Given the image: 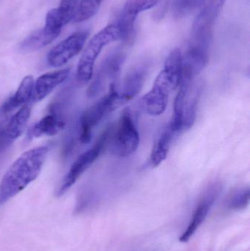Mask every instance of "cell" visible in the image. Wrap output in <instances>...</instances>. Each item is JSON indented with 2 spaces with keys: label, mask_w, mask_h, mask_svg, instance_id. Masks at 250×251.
<instances>
[{
  "label": "cell",
  "mask_w": 250,
  "mask_h": 251,
  "mask_svg": "<svg viewBox=\"0 0 250 251\" xmlns=\"http://www.w3.org/2000/svg\"><path fill=\"white\" fill-rule=\"evenodd\" d=\"M119 40L118 29L115 24L103 28L92 37L85 47L77 66V79L82 84L88 83L93 75L95 61L103 49Z\"/></svg>",
  "instance_id": "obj_3"
},
{
  "label": "cell",
  "mask_w": 250,
  "mask_h": 251,
  "mask_svg": "<svg viewBox=\"0 0 250 251\" xmlns=\"http://www.w3.org/2000/svg\"><path fill=\"white\" fill-rule=\"evenodd\" d=\"M62 18L57 8L47 13L44 27L34 31L21 43L19 50L23 53L32 52L51 44L61 33L63 26Z\"/></svg>",
  "instance_id": "obj_7"
},
{
  "label": "cell",
  "mask_w": 250,
  "mask_h": 251,
  "mask_svg": "<svg viewBox=\"0 0 250 251\" xmlns=\"http://www.w3.org/2000/svg\"><path fill=\"white\" fill-rule=\"evenodd\" d=\"M79 0H61L60 5L57 7L60 17L65 25L73 20L79 4Z\"/></svg>",
  "instance_id": "obj_24"
},
{
  "label": "cell",
  "mask_w": 250,
  "mask_h": 251,
  "mask_svg": "<svg viewBox=\"0 0 250 251\" xmlns=\"http://www.w3.org/2000/svg\"><path fill=\"white\" fill-rule=\"evenodd\" d=\"M48 151V146H38L26 151L13 162L0 183V206L38 178Z\"/></svg>",
  "instance_id": "obj_1"
},
{
  "label": "cell",
  "mask_w": 250,
  "mask_h": 251,
  "mask_svg": "<svg viewBox=\"0 0 250 251\" xmlns=\"http://www.w3.org/2000/svg\"><path fill=\"white\" fill-rule=\"evenodd\" d=\"M182 53L179 49L173 50L166 59L164 68L163 70L167 74L175 89H177L182 80Z\"/></svg>",
  "instance_id": "obj_20"
},
{
  "label": "cell",
  "mask_w": 250,
  "mask_h": 251,
  "mask_svg": "<svg viewBox=\"0 0 250 251\" xmlns=\"http://www.w3.org/2000/svg\"><path fill=\"white\" fill-rule=\"evenodd\" d=\"M63 107L62 100L53 102L48 109V114L29 128L28 137L38 138L44 136H54L63 131L66 125Z\"/></svg>",
  "instance_id": "obj_11"
},
{
  "label": "cell",
  "mask_w": 250,
  "mask_h": 251,
  "mask_svg": "<svg viewBox=\"0 0 250 251\" xmlns=\"http://www.w3.org/2000/svg\"><path fill=\"white\" fill-rule=\"evenodd\" d=\"M201 85L192 83L188 91L185 102L183 129H189L193 126L196 119L197 106L201 95Z\"/></svg>",
  "instance_id": "obj_19"
},
{
  "label": "cell",
  "mask_w": 250,
  "mask_h": 251,
  "mask_svg": "<svg viewBox=\"0 0 250 251\" xmlns=\"http://www.w3.org/2000/svg\"><path fill=\"white\" fill-rule=\"evenodd\" d=\"M88 32L78 31L51 49L47 54V63L51 67H61L82 51L88 40Z\"/></svg>",
  "instance_id": "obj_8"
},
{
  "label": "cell",
  "mask_w": 250,
  "mask_h": 251,
  "mask_svg": "<svg viewBox=\"0 0 250 251\" xmlns=\"http://www.w3.org/2000/svg\"><path fill=\"white\" fill-rule=\"evenodd\" d=\"M115 83L110 84L108 94L88 108L79 119V140L82 144L91 142L92 131L114 110L124 105Z\"/></svg>",
  "instance_id": "obj_2"
},
{
  "label": "cell",
  "mask_w": 250,
  "mask_h": 251,
  "mask_svg": "<svg viewBox=\"0 0 250 251\" xmlns=\"http://www.w3.org/2000/svg\"><path fill=\"white\" fill-rule=\"evenodd\" d=\"M222 189L223 186L220 182H214L208 186L197 205L189 225L181 236L179 241L186 243L195 234L208 216L211 207L221 193Z\"/></svg>",
  "instance_id": "obj_10"
},
{
  "label": "cell",
  "mask_w": 250,
  "mask_h": 251,
  "mask_svg": "<svg viewBox=\"0 0 250 251\" xmlns=\"http://www.w3.org/2000/svg\"><path fill=\"white\" fill-rule=\"evenodd\" d=\"M112 148L117 156L126 157L136 151L139 147V131L134 122L129 109L123 110L119 119L114 134L112 133Z\"/></svg>",
  "instance_id": "obj_6"
},
{
  "label": "cell",
  "mask_w": 250,
  "mask_h": 251,
  "mask_svg": "<svg viewBox=\"0 0 250 251\" xmlns=\"http://www.w3.org/2000/svg\"><path fill=\"white\" fill-rule=\"evenodd\" d=\"M205 0H174L173 13L176 18L185 17L196 10Z\"/></svg>",
  "instance_id": "obj_23"
},
{
  "label": "cell",
  "mask_w": 250,
  "mask_h": 251,
  "mask_svg": "<svg viewBox=\"0 0 250 251\" xmlns=\"http://www.w3.org/2000/svg\"><path fill=\"white\" fill-rule=\"evenodd\" d=\"M159 0H128L121 10L118 21L128 25H135L138 15L158 4Z\"/></svg>",
  "instance_id": "obj_18"
},
{
  "label": "cell",
  "mask_w": 250,
  "mask_h": 251,
  "mask_svg": "<svg viewBox=\"0 0 250 251\" xmlns=\"http://www.w3.org/2000/svg\"><path fill=\"white\" fill-rule=\"evenodd\" d=\"M33 87L34 79L32 76L23 78L16 93L1 107V113H10L16 109L23 107L26 103L30 102Z\"/></svg>",
  "instance_id": "obj_16"
},
{
  "label": "cell",
  "mask_w": 250,
  "mask_h": 251,
  "mask_svg": "<svg viewBox=\"0 0 250 251\" xmlns=\"http://www.w3.org/2000/svg\"><path fill=\"white\" fill-rule=\"evenodd\" d=\"M176 134L170 125L165 127L160 133L151 151L149 159L150 166L156 168L167 158L172 141Z\"/></svg>",
  "instance_id": "obj_17"
},
{
  "label": "cell",
  "mask_w": 250,
  "mask_h": 251,
  "mask_svg": "<svg viewBox=\"0 0 250 251\" xmlns=\"http://www.w3.org/2000/svg\"><path fill=\"white\" fill-rule=\"evenodd\" d=\"M148 63H141L134 66L126 75L122 91L119 93L124 104L135 98L143 86L149 71Z\"/></svg>",
  "instance_id": "obj_15"
},
{
  "label": "cell",
  "mask_w": 250,
  "mask_h": 251,
  "mask_svg": "<svg viewBox=\"0 0 250 251\" xmlns=\"http://www.w3.org/2000/svg\"><path fill=\"white\" fill-rule=\"evenodd\" d=\"M173 83L164 70L156 78L152 89L143 97V104L147 113L152 116L163 114L168 104L170 92L175 91Z\"/></svg>",
  "instance_id": "obj_9"
},
{
  "label": "cell",
  "mask_w": 250,
  "mask_h": 251,
  "mask_svg": "<svg viewBox=\"0 0 250 251\" xmlns=\"http://www.w3.org/2000/svg\"><path fill=\"white\" fill-rule=\"evenodd\" d=\"M226 0H209L194 22L190 47L209 51L213 29Z\"/></svg>",
  "instance_id": "obj_4"
},
{
  "label": "cell",
  "mask_w": 250,
  "mask_h": 251,
  "mask_svg": "<svg viewBox=\"0 0 250 251\" xmlns=\"http://www.w3.org/2000/svg\"><path fill=\"white\" fill-rule=\"evenodd\" d=\"M31 116V107L25 104L7 122L0 125V153L22 136Z\"/></svg>",
  "instance_id": "obj_13"
},
{
  "label": "cell",
  "mask_w": 250,
  "mask_h": 251,
  "mask_svg": "<svg viewBox=\"0 0 250 251\" xmlns=\"http://www.w3.org/2000/svg\"><path fill=\"white\" fill-rule=\"evenodd\" d=\"M112 126L113 125L107 126L97 139L93 146L84 152L73 162L67 175L63 178L61 184L57 190L56 194L58 197L64 195L104 151L111 138L113 131V127Z\"/></svg>",
  "instance_id": "obj_5"
},
{
  "label": "cell",
  "mask_w": 250,
  "mask_h": 251,
  "mask_svg": "<svg viewBox=\"0 0 250 251\" xmlns=\"http://www.w3.org/2000/svg\"><path fill=\"white\" fill-rule=\"evenodd\" d=\"M125 60L126 54L122 51H115L106 57L88 88V97H94L99 94L108 81L113 80V82H114L120 74Z\"/></svg>",
  "instance_id": "obj_12"
},
{
  "label": "cell",
  "mask_w": 250,
  "mask_h": 251,
  "mask_svg": "<svg viewBox=\"0 0 250 251\" xmlns=\"http://www.w3.org/2000/svg\"><path fill=\"white\" fill-rule=\"evenodd\" d=\"M70 69H63L44 74L34 82L30 101L37 103L48 97L55 88L65 82L70 75Z\"/></svg>",
  "instance_id": "obj_14"
},
{
  "label": "cell",
  "mask_w": 250,
  "mask_h": 251,
  "mask_svg": "<svg viewBox=\"0 0 250 251\" xmlns=\"http://www.w3.org/2000/svg\"><path fill=\"white\" fill-rule=\"evenodd\" d=\"M104 0H79L73 20L82 22L93 17L99 10Z\"/></svg>",
  "instance_id": "obj_21"
},
{
  "label": "cell",
  "mask_w": 250,
  "mask_h": 251,
  "mask_svg": "<svg viewBox=\"0 0 250 251\" xmlns=\"http://www.w3.org/2000/svg\"><path fill=\"white\" fill-rule=\"evenodd\" d=\"M250 198L249 187H239L236 189L232 191L227 199V208L233 211L243 210L249 205Z\"/></svg>",
  "instance_id": "obj_22"
}]
</instances>
